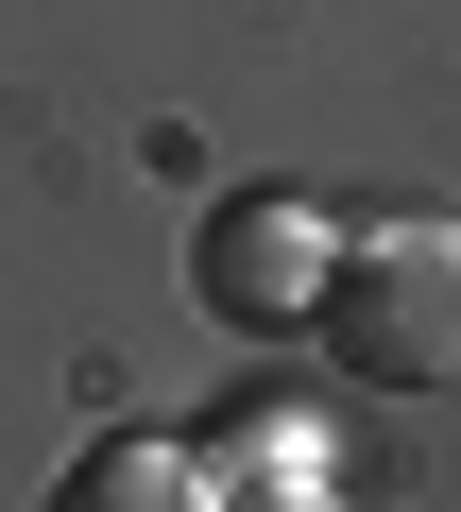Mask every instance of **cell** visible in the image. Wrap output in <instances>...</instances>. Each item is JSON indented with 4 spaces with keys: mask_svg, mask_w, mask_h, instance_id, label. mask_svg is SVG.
Wrapping results in <instances>:
<instances>
[{
    "mask_svg": "<svg viewBox=\"0 0 461 512\" xmlns=\"http://www.w3.org/2000/svg\"><path fill=\"white\" fill-rule=\"evenodd\" d=\"M308 325L359 393H461V222H359Z\"/></svg>",
    "mask_w": 461,
    "mask_h": 512,
    "instance_id": "cell-1",
    "label": "cell"
},
{
    "mask_svg": "<svg viewBox=\"0 0 461 512\" xmlns=\"http://www.w3.org/2000/svg\"><path fill=\"white\" fill-rule=\"evenodd\" d=\"M325 274H342L325 188H222V205H188V308H205V325L291 342V325L325 308Z\"/></svg>",
    "mask_w": 461,
    "mask_h": 512,
    "instance_id": "cell-2",
    "label": "cell"
},
{
    "mask_svg": "<svg viewBox=\"0 0 461 512\" xmlns=\"http://www.w3.org/2000/svg\"><path fill=\"white\" fill-rule=\"evenodd\" d=\"M69 495L86 512H171V495H222V461H205V427H103L69 461Z\"/></svg>",
    "mask_w": 461,
    "mask_h": 512,
    "instance_id": "cell-3",
    "label": "cell"
},
{
    "mask_svg": "<svg viewBox=\"0 0 461 512\" xmlns=\"http://www.w3.org/2000/svg\"><path fill=\"white\" fill-rule=\"evenodd\" d=\"M205 461H222V495H325L342 478V444H308V427H205Z\"/></svg>",
    "mask_w": 461,
    "mask_h": 512,
    "instance_id": "cell-4",
    "label": "cell"
}]
</instances>
